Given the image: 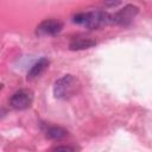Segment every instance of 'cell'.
Returning <instances> with one entry per match:
<instances>
[{
	"label": "cell",
	"mask_w": 152,
	"mask_h": 152,
	"mask_svg": "<svg viewBox=\"0 0 152 152\" xmlns=\"http://www.w3.org/2000/svg\"><path fill=\"white\" fill-rule=\"evenodd\" d=\"M49 59L48 58H45V57H43V58H40V59H38L33 65H32V68L30 69V71L27 72V78H30V80H32V78H36V77H39L46 69H48V66H49Z\"/></svg>",
	"instance_id": "cell-6"
},
{
	"label": "cell",
	"mask_w": 152,
	"mask_h": 152,
	"mask_svg": "<svg viewBox=\"0 0 152 152\" xmlns=\"http://www.w3.org/2000/svg\"><path fill=\"white\" fill-rule=\"evenodd\" d=\"M32 102H33V93L30 89H20L15 91L10 99L11 107L17 110L27 109L28 107H31Z\"/></svg>",
	"instance_id": "cell-3"
},
{
	"label": "cell",
	"mask_w": 152,
	"mask_h": 152,
	"mask_svg": "<svg viewBox=\"0 0 152 152\" xmlns=\"http://www.w3.org/2000/svg\"><path fill=\"white\" fill-rule=\"evenodd\" d=\"M139 10L137 6L133 5H127L119 12L112 14V24H118V25H128L138 14Z\"/></svg>",
	"instance_id": "cell-4"
},
{
	"label": "cell",
	"mask_w": 152,
	"mask_h": 152,
	"mask_svg": "<svg viewBox=\"0 0 152 152\" xmlns=\"http://www.w3.org/2000/svg\"><path fill=\"white\" fill-rule=\"evenodd\" d=\"M72 21L75 24L82 25L90 30H96L101 26L112 24V14H108L103 11H90L82 12L74 15Z\"/></svg>",
	"instance_id": "cell-1"
},
{
	"label": "cell",
	"mask_w": 152,
	"mask_h": 152,
	"mask_svg": "<svg viewBox=\"0 0 152 152\" xmlns=\"http://www.w3.org/2000/svg\"><path fill=\"white\" fill-rule=\"evenodd\" d=\"M63 28V24L56 19H46L42 21L36 30L38 36H56Z\"/></svg>",
	"instance_id": "cell-5"
},
{
	"label": "cell",
	"mask_w": 152,
	"mask_h": 152,
	"mask_svg": "<svg viewBox=\"0 0 152 152\" xmlns=\"http://www.w3.org/2000/svg\"><path fill=\"white\" fill-rule=\"evenodd\" d=\"M80 89L78 80L72 75H64L55 82L53 95L56 99L65 100L74 96Z\"/></svg>",
	"instance_id": "cell-2"
},
{
	"label": "cell",
	"mask_w": 152,
	"mask_h": 152,
	"mask_svg": "<svg viewBox=\"0 0 152 152\" xmlns=\"http://www.w3.org/2000/svg\"><path fill=\"white\" fill-rule=\"evenodd\" d=\"M55 150H56V151H61V150H64V151H72L74 148H72V147H69V146H57Z\"/></svg>",
	"instance_id": "cell-9"
},
{
	"label": "cell",
	"mask_w": 152,
	"mask_h": 152,
	"mask_svg": "<svg viewBox=\"0 0 152 152\" xmlns=\"http://www.w3.org/2000/svg\"><path fill=\"white\" fill-rule=\"evenodd\" d=\"M94 45H96L95 40H91L88 38H76L70 43L69 48L70 50H83V49H89Z\"/></svg>",
	"instance_id": "cell-7"
},
{
	"label": "cell",
	"mask_w": 152,
	"mask_h": 152,
	"mask_svg": "<svg viewBox=\"0 0 152 152\" xmlns=\"http://www.w3.org/2000/svg\"><path fill=\"white\" fill-rule=\"evenodd\" d=\"M66 135H68V132L62 127L52 126V127H49L46 129V137L52 139V140H62Z\"/></svg>",
	"instance_id": "cell-8"
}]
</instances>
